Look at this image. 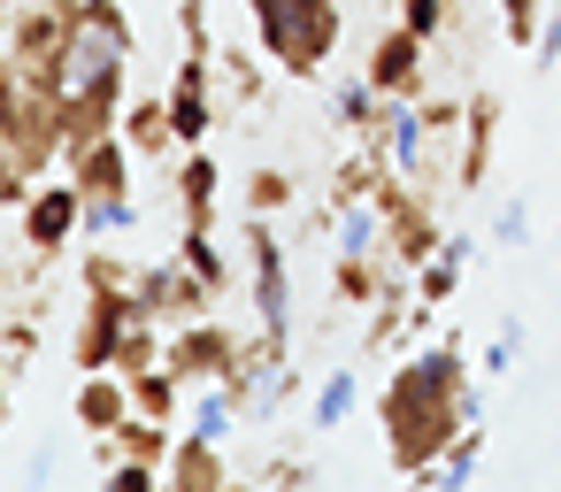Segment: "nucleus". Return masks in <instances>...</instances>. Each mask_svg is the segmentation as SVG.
I'll list each match as a JSON object with an SVG mask.
<instances>
[{"label": "nucleus", "mask_w": 561, "mask_h": 492, "mask_svg": "<svg viewBox=\"0 0 561 492\" xmlns=\"http://www.w3.org/2000/svg\"><path fill=\"white\" fill-rule=\"evenodd\" d=\"M469 392H477V377H469L461 339L415 346V354L385 377V392H377V423H385V454H392L400 477L423 484L431 461L454 446V431L477 423V415H469Z\"/></svg>", "instance_id": "nucleus-1"}, {"label": "nucleus", "mask_w": 561, "mask_h": 492, "mask_svg": "<svg viewBox=\"0 0 561 492\" xmlns=\"http://www.w3.org/2000/svg\"><path fill=\"white\" fill-rule=\"evenodd\" d=\"M247 16L285 78H316L339 47V0H247Z\"/></svg>", "instance_id": "nucleus-2"}, {"label": "nucleus", "mask_w": 561, "mask_h": 492, "mask_svg": "<svg viewBox=\"0 0 561 492\" xmlns=\"http://www.w3.org/2000/svg\"><path fill=\"white\" fill-rule=\"evenodd\" d=\"M247 270H254V316L270 339L293 331V262H285V239L270 231V216H247Z\"/></svg>", "instance_id": "nucleus-3"}, {"label": "nucleus", "mask_w": 561, "mask_h": 492, "mask_svg": "<svg viewBox=\"0 0 561 492\" xmlns=\"http://www.w3.org/2000/svg\"><path fill=\"white\" fill-rule=\"evenodd\" d=\"M147 316L139 285H116V293H85V316H78V339H70V362L78 369H116V346L124 331Z\"/></svg>", "instance_id": "nucleus-4"}, {"label": "nucleus", "mask_w": 561, "mask_h": 492, "mask_svg": "<svg viewBox=\"0 0 561 492\" xmlns=\"http://www.w3.org/2000/svg\"><path fill=\"white\" fill-rule=\"evenodd\" d=\"M16 231H24L32 254H62V247L85 231V185H78L70 170H62V178H39V193L24 201Z\"/></svg>", "instance_id": "nucleus-5"}, {"label": "nucleus", "mask_w": 561, "mask_h": 492, "mask_svg": "<svg viewBox=\"0 0 561 492\" xmlns=\"http://www.w3.org/2000/svg\"><path fill=\"white\" fill-rule=\"evenodd\" d=\"M139 300H147V316L154 323H193V316H208V300H216V285L185 262V254H170V262H147L139 270Z\"/></svg>", "instance_id": "nucleus-6"}, {"label": "nucleus", "mask_w": 561, "mask_h": 492, "mask_svg": "<svg viewBox=\"0 0 561 492\" xmlns=\"http://www.w3.org/2000/svg\"><path fill=\"white\" fill-rule=\"evenodd\" d=\"M438 247H446L438 216L423 208V193H415V185H400V178H392V185H385V254H392L400 270H423Z\"/></svg>", "instance_id": "nucleus-7"}, {"label": "nucleus", "mask_w": 561, "mask_h": 492, "mask_svg": "<svg viewBox=\"0 0 561 492\" xmlns=\"http://www.w3.org/2000/svg\"><path fill=\"white\" fill-rule=\"evenodd\" d=\"M239 346H247V339H239L231 323L193 316V323H178V331H170V369H178L185 385H216V377H231Z\"/></svg>", "instance_id": "nucleus-8"}, {"label": "nucleus", "mask_w": 561, "mask_h": 492, "mask_svg": "<svg viewBox=\"0 0 561 492\" xmlns=\"http://www.w3.org/2000/svg\"><path fill=\"white\" fill-rule=\"evenodd\" d=\"M431 139H438V124L423 116V101H392V116H385V131H377L369 147H385V162H392L400 185H423V170H431Z\"/></svg>", "instance_id": "nucleus-9"}, {"label": "nucleus", "mask_w": 561, "mask_h": 492, "mask_svg": "<svg viewBox=\"0 0 561 492\" xmlns=\"http://www.w3.org/2000/svg\"><path fill=\"white\" fill-rule=\"evenodd\" d=\"M70 415H78V431L116 438V431H124V415H131V377H124V369H78Z\"/></svg>", "instance_id": "nucleus-10"}, {"label": "nucleus", "mask_w": 561, "mask_h": 492, "mask_svg": "<svg viewBox=\"0 0 561 492\" xmlns=\"http://www.w3.org/2000/svg\"><path fill=\"white\" fill-rule=\"evenodd\" d=\"M423 55H431V39L408 32V24H392V32L369 47V78H377L392 101H423Z\"/></svg>", "instance_id": "nucleus-11"}, {"label": "nucleus", "mask_w": 561, "mask_h": 492, "mask_svg": "<svg viewBox=\"0 0 561 492\" xmlns=\"http://www.w3.org/2000/svg\"><path fill=\"white\" fill-rule=\"evenodd\" d=\"M170 124H178V147H208V131H216V108H208V55H201V47H185V62H178Z\"/></svg>", "instance_id": "nucleus-12"}, {"label": "nucleus", "mask_w": 561, "mask_h": 492, "mask_svg": "<svg viewBox=\"0 0 561 492\" xmlns=\"http://www.w3.org/2000/svg\"><path fill=\"white\" fill-rule=\"evenodd\" d=\"M170 484H178V492H231V484H239V469H231L224 438L178 431V446H170Z\"/></svg>", "instance_id": "nucleus-13"}, {"label": "nucleus", "mask_w": 561, "mask_h": 492, "mask_svg": "<svg viewBox=\"0 0 561 492\" xmlns=\"http://www.w3.org/2000/svg\"><path fill=\"white\" fill-rule=\"evenodd\" d=\"M131 139L124 131H108V139H93L78 162H70V178L85 185V201H116V193H131Z\"/></svg>", "instance_id": "nucleus-14"}, {"label": "nucleus", "mask_w": 561, "mask_h": 492, "mask_svg": "<svg viewBox=\"0 0 561 492\" xmlns=\"http://www.w3.org/2000/svg\"><path fill=\"white\" fill-rule=\"evenodd\" d=\"M331 247L339 254H385V193L331 201Z\"/></svg>", "instance_id": "nucleus-15"}, {"label": "nucleus", "mask_w": 561, "mask_h": 492, "mask_svg": "<svg viewBox=\"0 0 561 492\" xmlns=\"http://www.w3.org/2000/svg\"><path fill=\"white\" fill-rule=\"evenodd\" d=\"M492 139H500V93H469V116H461V185H477L492 170Z\"/></svg>", "instance_id": "nucleus-16"}, {"label": "nucleus", "mask_w": 561, "mask_h": 492, "mask_svg": "<svg viewBox=\"0 0 561 492\" xmlns=\"http://www.w3.org/2000/svg\"><path fill=\"white\" fill-rule=\"evenodd\" d=\"M247 423V408H239V392L216 377V385H185V431H201V438H224L231 446V431Z\"/></svg>", "instance_id": "nucleus-17"}, {"label": "nucleus", "mask_w": 561, "mask_h": 492, "mask_svg": "<svg viewBox=\"0 0 561 492\" xmlns=\"http://www.w3.org/2000/svg\"><path fill=\"white\" fill-rule=\"evenodd\" d=\"M216 185H224L216 155L185 147V162H178V208H185V224H216Z\"/></svg>", "instance_id": "nucleus-18"}, {"label": "nucleus", "mask_w": 561, "mask_h": 492, "mask_svg": "<svg viewBox=\"0 0 561 492\" xmlns=\"http://www.w3.org/2000/svg\"><path fill=\"white\" fill-rule=\"evenodd\" d=\"M469 254H477V239H446L423 270H415V300L423 308H446L454 293H461V270H469Z\"/></svg>", "instance_id": "nucleus-19"}, {"label": "nucleus", "mask_w": 561, "mask_h": 492, "mask_svg": "<svg viewBox=\"0 0 561 492\" xmlns=\"http://www.w3.org/2000/svg\"><path fill=\"white\" fill-rule=\"evenodd\" d=\"M354 408H362V369H323V385L308 400V423L316 431H339V423H354Z\"/></svg>", "instance_id": "nucleus-20"}, {"label": "nucleus", "mask_w": 561, "mask_h": 492, "mask_svg": "<svg viewBox=\"0 0 561 492\" xmlns=\"http://www.w3.org/2000/svg\"><path fill=\"white\" fill-rule=\"evenodd\" d=\"M116 131H124V139H131L139 155H170V147H178V124H170V93H162V101H131Z\"/></svg>", "instance_id": "nucleus-21"}, {"label": "nucleus", "mask_w": 561, "mask_h": 492, "mask_svg": "<svg viewBox=\"0 0 561 492\" xmlns=\"http://www.w3.org/2000/svg\"><path fill=\"white\" fill-rule=\"evenodd\" d=\"M131 408H139V415H162V423H178V415H185V377H178L170 362L139 369V377H131Z\"/></svg>", "instance_id": "nucleus-22"}, {"label": "nucleus", "mask_w": 561, "mask_h": 492, "mask_svg": "<svg viewBox=\"0 0 561 492\" xmlns=\"http://www.w3.org/2000/svg\"><path fill=\"white\" fill-rule=\"evenodd\" d=\"M477 477H484V423H461V431H454V446L431 461V477H423V484H477Z\"/></svg>", "instance_id": "nucleus-23"}, {"label": "nucleus", "mask_w": 561, "mask_h": 492, "mask_svg": "<svg viewBox=\"0 0 561 492\" xmlns=\"http://www.w3.org/2000/svg\"><path fill=\"white\" fill-rule=\"evenodd\" d=\"M178 254L216 285V300L231 293V262H224V247H216V224H185V239H178Z\"/></svg>", "instance_id": "nucleus-24"}, {"label": "nucleus", "mask_w": 561, "mask_h": 492, "mask_svg": "<svg viewBox=\"0 0 561 492\" xmlns=\"http://www.w3.org/2000/svg\"><path fill=\"white\" fill-rule=\"evenodd\" d=\"M124 231H139L131 193H116V201H85V239H93V247H108V239H124Z\"/></svg>", "instance_id": "nucleus-25"}, {"label": "nucleus", "mask_w": 561, "mask_h": 492, "mask_svg": "<svg viewBox=\"0 0 561 492\" xmlns=\"http://www.w3.org/2000/svg\"><path fill=\"white\" fill-rule=\"evenodd\" d=\"M170 461H139V454H108V492H162Z\"/></svg>", "instance_id": "nucleus-26"}, {"label": "nucleus", "mask_w": 561, "mask_h": 492, "mask_svg": "<svg viewBox=\"0 0 561 492\" xmlns=\"http://www.w3.org/2000/svg\"><path fill=\"white\" fill-rule=\"evenodd\" d=\"M500 32H507L515 47H538V32H546V0H500Z\"/></svg>", "instance_id": "nucleus-27"}, {"label": "nucleus", "mask_w": 561, "mask_h": 492, "mask_svg": "<svg viewBox=\"0 0 561 492\" xmlns=\"http://www.w3.org/2000/svg\"><path fill=\"white\" fill-rule=\"evenodd\" d=\"M285 201H293V178H285V170H254V178H247V208H254V216H277Z\"/></svg>", "instance_id": "nucleus-28"}, {"label": "nucleus", "mask_w": 561, "mask_h": 492, "mask_svg": "<svg viewBox=\"0 0 561 492\" xmlns=\"http://www.w3.org/2000/svg\"><path fill=\"white\" fill-rule=\"evenodd\" d=\"M116 285H139V270L116 254H85V293H116Z\"/></svg>", "instance_id": "nucleus-29"}, {"label": "nucleus", "mask_w": 561, "mask_h": 492, "mask_svg": "<svg viewBox=\"0 0 561 492\" xmlns=\"http://www.w3.org/2000/svg\"><path fill=\"white\" fill-rule=\"evenodd\" d=\"M492 239H500V247H523V239H530V201H500Z\"/></svg>", "instance_id": "nucleus-30"}, {"label": "nucleus", "mask_w": 561, "mask_h": 492, "mask_svg": "<svg viewBox=\"0 0 561 492\" xmlns=\"http://www.w3.org/2000/svg\"><path fill=\"white\" fill-rule=\"evenodd\" d=\"M400 24L423 32V39H438L446 32V0H400Z\"/></svg>", "instance_id": "nucleus-31"}, {"label": "nucleus", "mask_w": 561, "mask_h": 492, "mask_svg": "<svg viewBox=\"0 0 561 492\" xmlns=\"http://www.w3.org/2000/svg\"><path fill=\"white\" fill-rule=\"evenodd\" d=\"M85 24H93V32H108V39H124V47H131V16H124V9H116V0H85Z\"/></svg>", "instance_id": "nucleus-32"}, {"label": "nucleus", "mask_w": 561, "mask_h": 492, "mask_svg": "<svg viewBox=\"0 0 561 492\" xmlns=\"http://www.w3.org/2000/svg\"><path fill=\"white\" fill-rule=\"evenodd\" d=\"M530 62L538 70H561V0L546 9V32H538V47H530Z\"/></svg>", "instance_id": "nucleus-33"}, {"label": "nucleus", "mask_w": 561, "mask_h": 492, "mask_svg": "<svg viewBox=\"0 0 561 492\" xmlns=\"http://www.w3.org/2000/svg\"><path fill=\"white\" fill-rule=\"evenodd\" d=\"M515 354H523V346H515L507 331H500V339H484V354H477V377H507V369H515Z\"/></svg>", "instance_id": "nucleus-34"}, {"label": "nucleus", "mask_w": 561, "mask_h": 492, "mask_svg": "<svg viewBox=\"0 0 561 492\" xmlns=\"http://www.w3.org/2000/svg\"><path fill=\"white\" fill-rule=\"evenodd\" d=\"M32 346H39V331H32L24 316H9V369H24V362H32Z\"/></svg>", "instance_id": "nucleus-35"}]
</instances>
